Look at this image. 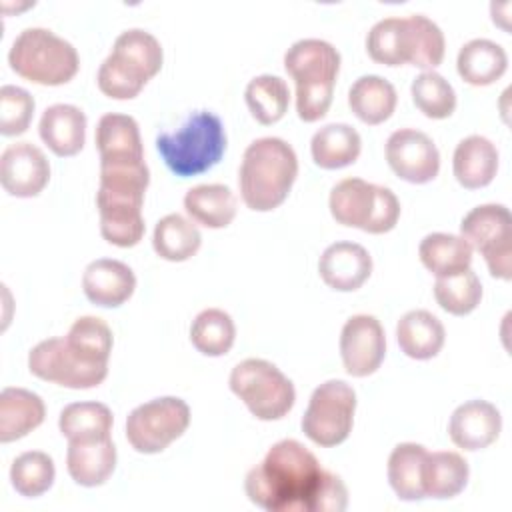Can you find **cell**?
<instances>
[{"label":"cell","mask_w":512,"mask_h":512,"mask_svg":"<svg viewBox=\"0 0 512 512\" xmlns=\"http://www.w3.org/2000/svg\"><path fill=\"white\" fill-rule=\"evenodd\" d=\"M246 496L266 512H342L348 490L342 478L324 470L298 440L276 442L260 464L248 470Z\"/></svg>","instance_id":"cell-1"},{"label":"cell","mask_w":512,"mask_h":512,"mask_svg":"<svg viewBox=\"0 0 512 512\" xmlns=\"http://www.w3.org/2000/svg\"><path fill=\"white\" fill-rule=\"evenodd\" d=\"M386 354V336L380 320L370 314H356L346 320L340 332V356L344 370L354 378L374 374Z\"/></svg>","instance_id":"cell-14"},{"label":"cell","mask_w":512,"mask_h":512,"mask_svg":"<svg viewBox=\"0 0 512 512\" xmlns=\"http://www.w3.org/2000/svg\"><path fill=\"white\" fill-rule=\"evenodd\" d=\"M238 200L226 184H198L184 194L186 214L206 228H226L236 216Z\"/></svg>","instance_id":"cell-30"},{"label":"cell","mask_w":512,"mask_h":512,"mask_svg":"<svg viewBox=\"0 0 512 512\" xmlns=\"http://www.w3.org/2000/svg\"><path fill=\"white\" fill-rule=\"evenodd\" d=\"M34 114V98L28 90L12 84L0 88V134L20 136L28 130Z\"/></svg>","instance_id":"cell-43"},{"label":"cell","mask_w":512,"mask_h":512,"mask_svg":"<svg viewBox=\"0 0 512 512\" xmlns=\"http://www.w3.org/2000/svg\"><path fill=\"white\" fill-rule=\"evenodd\" d=\"M400 350L414 360L434 358L446 340L444 324L428 310H410L396 324Z\"/></svg>","instance_id":"cell-25"},{"label":"cell","mask_w":512,"mask_h":512,"mask_svg":"<svg viewBox=\"0 0 512 512\" xmlns=\"http://www.w3.org/2000/svg\"><path fill=\"white\" fill-rule=\"evenodd\" d=\"M244 100L252 118L268 126L284 118L290 104V90L280 76L260 74L246 84Z\"/></svg>","instance_id":"cell-36"},{"label":"cell","mask_w":512,"mask_h":512,"mask_svg":"<svg viewBox=\"0 0 512 512\" xmlns=\"http://www.w3.org/2000/svg\"><path fill=\"white\" fill-rule=\"evenodd\" d=\"M54 478H56L54 460L40 450L22 452L20 456L14 458L10 466L12 488L26 498H36L48 492L54 484Z\"/></svg>","instance_id":"cell-40"},{"label":"cell","mask_w":512,"mask_h":512,"mask_svg":"<svg viewBox=\"0 0 512 512\" xmlns=\"http://www.w3.org/2000/svg\"><path fill=\"white\" fill-rule=\"evenodd\" d=\"M398 94L390 80L378 74H364L348 90V106L364 124L376 126L392 116Z\"/></svg>","instance_id":"cell-29"},{"label":"cell","mask_w":512,"mask_h":512,"mask_svg":"<svg viewBox=\"0 0 512 512\" xmlns=\"http://www.w3.org/2000/svg\"><path fill=\"white\" fill-rule=\"evenodd\" d=\"M116 468V446L112 438L92 442H68L66 470L70 478L86 488L102 486Z\"/></svg>","instance_id":"cell-24"},{"label":"cell","mask_w":512,"mask_h":512,"mask_svg":"<svg viewBox=\"0 0 512 512\" xmlns=\"http://www.w3.org/2000/svg\"><path fill=\"white\" fill-rule=\"evenodd\" d=\"M508 68L506 50L488 38L468 40L456 58L460 78L472 86H488L496 82Z\"/></svg>","instance_id":"cell-28"},{"label":"cell","mask_w":512,"mask_h":512,"mask_svg":"<svg viewBox=\"0 0 512 512\" xmlns=\"http://www.w3.org/2000/svg\"><path fill=\"white\" fill-rule=\"evenodd\" d=\"M428 450L416 442H402L392 448L388 456V482L396 496L406 502L424 500L422 466Z\"/></svg>","instance_id":"cell-32"},{"label":"cell","mask_w":512,"mask_h":512,"mask_svg":"<svg viewBox=\"0 0 512 512\" xmlns=\"http://www.w3.org/2000/svg\"><path fill=\"white\" fill-rule=\"evenodd\" d=\"M10 68L28 82L42 86H60L70 82L80 58L76 48L48 28H24L8 52Z\"/></svg>","instance_id":"cell-6"},{"label":"cell","mask_w":512,"mask_h":512,"mask_svg":"<svg viewBox=\"0 0 512 512\" xmlns=\"http://www.w3.org/2000/svg\"><path fill=\"white\" fill-rule=\"evenodd\" d=\"M234 340V320L220 308H206L192 320L190 342L204 356H224L230 352Z\"/></svg>","instance_id":"cell-38"},{"label":"cell","mask_w":512,"mask_h":512,"mask_svg":"<svg viewBox=\"0 0 512 512\" xmlns=\"http://www.w3.org/2000/svg\"><path fill=\"white\" fill-rule=\"evenodd\" d=\"M114 416L102 402H72L62 408L58 428L68 442L110 438Z\"/></svg>","instance_id":"cell-31"},{"label":"cell","mask_w":512,"mask_h":512,"mask_svg":"<svg viewBox=\"0 0 512 512\" xmlns=\"http://www.w3.org/2000/svg\"><path fill=\"white\" fill-rule=\"evenodd\" d=\"M284 68L296 82L298 118L304 122L324 118L340 72V52L326 40L302 38L286 50Z\"/></svg>","instance_id":"cell-4"},{"label":"cell","mask_w":512,"mask_h":512,"mask_svg":"<svg viewBox=\"0 0 512 512\" xmlns=\"http://www.w3.org/2000/svg\"><path fill=\"white\" fill-rule=\"evenodd\" d=\"M452 170L458 184L468 190L488 186L498 172V150L494 142L480 134L462 138L454 148Z\"/></svg>","instance_id":"cell-21"},{"label":"cell","mask_w":512,"mask_h":512,"mask_svg":"<svg viewBox=\"0 0 512 512\" xmlns=\"http://www.w3.org/2000/svg\"><path fill=\"white\" fill-rule=\"evenodd\" d=\"M228 384L252 416L264 422L284 418L296 402L292 380L276 364L262 358L238 362L230 372Z\"/></svg>","instance_id":"cell-8"},{"label":"cell","mask_w":512,"mask_h":512,"mask_svg":"<svg viewBox=\"0 0 512 512\" xmlns=\"http://www.w3.org/2000/svg\"><path fill=\"white\" fill-rule=\"evenodd\" d=\"M96 82L104 96L114 100H130L140 94L148 80L134 72L130 66H126L122 60H118L116 56L108 54L98 68Z\"/></svg>","instance_id":"cell-42"},{"label":"cell","mask_w":512,"mask_h":512,"mask_svg":"<svg viewBox=\"0 0 512 512\" xmlns=\"http://www.w3.org/2000/svg\"><path fill=\"white\" fill-rule=\"evenodd\" d=\"M298 176V158L294 148L276 136H264L244 150L238 186L244 204L254 212L278 208Z\"/></svg>","instance_id":"cell-3"},{"label":"cell","mask_w":512,"mask_h":512,"mask_svg":"<svg viewBox=\"0 0 512 512\" xmlns=\"http://www.w3.org/2000/svg\"><path fill=\"white\" fill-rule=\"evenodd\" d=\"M318 272L332 290L354 292L370 278L372 256L362 244L346 240L334 242L322 252Z\"/></svg>","instance_id":"cell-17"},{"label":"cell","mask_w":512,"mask_h":512,"mask_svg":"<svg viewBox=\"0 0 512 512\" xmlns=\"http://www.w3.org/2000/svg\"><path fill=\"white\" fill-rule=\"evenodd\" d=\"M202 244L198 226L182 214H166L154 226V252L168 262H184L192 258Z\"/></svg>","instance_id":"cell-34"},{"label":"cell","mask_w":512,"mask_h":512,"mask_svg":"<svg viewBox=\"0 0 512 512\" xmlns=\"http://www.w3.org/2000/svg\"><path fill=\"white\" fill-rule=\"evenodd\" d=\"M110 54L122 60L126 66H130L146 80L154 78L160 72L164 60V52L158 38L142 28L124 30L114 40Z\"/></svg>","instance_id":"cell-35"},{"label":"cell","mask_w":512,"mask_h":512,"mask_svg":"<svg viewBox=\"0 0 512 512\" xmlns=\"http://www.w3.org/2000/svg\"><path fill=\"white\" fill-rule=\"evenodd\" d=\"M156 150L172 174L198 176L214 168L224 156L226 130L214 112L196 110L176 132L158 134Z\"/></svg>","instance_id":"cell-5"},{"label":"cell","mask_w":512,"mask_h":512,"mask_svg":"<svg viewBox=\"0 0 512 512\" xmlns=\"http://www.w3.org/2000/svg\"><path fill=\"white\" fill-rule=\"evenodd\" d=\"M416 108L432 120H444L456 110V92L452 84L436 70H424L410 86Z\"/></svg>","instance_id":"cell-41"},{"label":"cell","mask_w":512,"mask_h":512,"mask_svg":"<svg viewBox=\"0 0 512 512\" xmlns=\"http://www.w3.org/2000/svg\"><path fill=\"white\" fill-rule=\"evenodd\" d=\"M82 290L92 304L116 308L134 294L136 276L132 268L120 260L98 258L84 268Z\"/></svg>","instance_id":"cell-20"},{"label":"cell","mask_w":512,"mask_h":512,"mask_svg":"<svg viewBox=\"0 0 512 512\" xmlns=\"http://www.w3.org/2000/svg\"><path fill=\"white\" fill-rule=\"evenodd\" d=\"M384 152L392 172L410 184H426L438 176L440 152L422 130H394L386 140Z\"/></svg>","instance_id":"cell-13"},{"label":"cell","mask_w":512,"mask_h":512,"mask_svg":"<svg viewBox=\"0 0 512 512\" xmlns=\"http://www.w3.org/2000/svg\"><path fill=\"white\" fill-rule=\"evenodd\" d=\"M470 468L462 454L452 450L428 452L422 466V488L426 498L448 500L458 496L468 484Z\"/></svg>","instance_id":"cell-26"},{"label":"cell","mask_w":512,"mask_h":512,"mask_svg":"<svg viewBox=\"0 0 512 512\" xmlns=\"http://www.w3.org/2000/svg\"><path fill=\"white\" fill-rule=\"evenodd\" d=\"M70 350L86 364L108 366V358L112 352V330L98 316H80L70 326L64 336Z\"/></svg>","instance_id":"cell-37"},{"label":"cell","mask_w":512,"mask_h":512,"mask_svg":"<svg viewBox=\"0 0 512 512\" xmlns=\"http://www.w3.org/2000/svg\"><path fill=\"white\" fill-rule=\"evenodd\" d=\"M38 132L56 156H74L86 140V114L74 104H52L42 112Z\"/></svg>","instance_id":"cell-22"},{"label":"cell","mask_w":512,"mask_h":512,"mask_svg":"<svg viewBox=\"0 0 512 512\" xmlns=\"http://www.w3.org/2000/svg\"><path fill=\"white\" fill-rule=\"evenodd\" d=\"M360 150L362 138L358 130L344 122L322 126L310 140L312 160L324 170H338L354 164L360 156Z\"/></svg>","instance_id":"cell-27"},{"label":"cell","mask_w":512,"mask_h":512,"mask_svg":"<svg viewBox=\"0 0 512 512\" xmlns=\"http://www.w3.org/2000/svg\"><path fill=\"white\" fill-rule=\"evenodd\" d=\"M460 236L478 250L490 276L512 278V216L504 204H480L460 222Z\"/></svg>","instance_id":"cell-10"},{"label":"cell","mask_w":512,"mask_h":512,"mask_svg":"<svg viewBox=\"0 0 512 512\" xmlns=\"http://www.w3.org/2000/svg\"><path fill=\"white\" fill-rule=\"evenodd\" d=\"M50 180V164L32 142H14L0 156V184L16 198L38 196Z\"/></svg>","instance_id":"cell-15"},{"label":"cell","mask_w":512,"mask_h":512,"mask_svg":"<svg viewBox=\"0 0 512 512\" xmlns=\"http://www.w3.org/2000/svg\"><path fill=\"white\" fill-rule=\"evenodd\" d=\"M96 148L100 154V166L144 162L138 122L128 114L108 112L98 120Z\"/></svg>","instance_id":"cell-19"},{"label":"cell","mask_w":512,"mask_h":512,"mask_svg":"<svg viewBox=\"0 0 512 512\" xmlns=\"http://www.w3.org/2000/svg\"><path fill=\"white\" fill-rule=\"evenodd\" d=\"M502 430L500 410L488 400H468L460 404L448 422V436L454 446L466 452L488 448Z\"/></svg>","instance_id":"cell-16"},{"label":"cell","mask_w":512,"mask_h":512,"mask_svg":"<svg viewBox=\"0 0 512 512\" xmlns=\"http://www.w3.org/2000/svg\"><path fill=\"white\" fill-rule=\"evenodd\" d=\"M328 208L332 218L350 228L368 234L390 232L400 218V202L396 194L380 184L362 178H344L330 190Z\"/></svg>","instance_id":"cell-7"},{"label":"cell","mask_w":512,"mask_h":512,"mask_svg":"<svg viewBox=\"0 0 512 512\" xmlns=\"http://www.w3.org/2000/svg\"><path fill=\"white\" fill-rule=\"evenodd\" d=\"M28 370L46 382L72 390L94 388L108 376V366L82 362L66 344V338H48L38 342L28 354Z\"/></svg>","instance_id":"cell-12"},{"label":"cell","mask_w":512,"mask_h":512,"mask_svg":"<svg viewBox=\"0 0 512 512\" xmlns=\"http://www.w3.org/2000/svg\"><path fill=\"white\" fill-rule=\"evenodd\" d=\"M42 398L26 388L6 386L0 392V442H14L44 422Z\"/></svg>","instance_id":"cell-23"},{"label":"cell","mask_w":512,"mask_h":512,"mask_svg":"<svg viewBox=\"0 0 512 512\" xmlns=\"http://www.w3.org/2000/svg\"><path fill=\"white\" fill-rule=\"evenodd\" d=\"M190 424L182 398L162 396L136 406L126 418V438L140 454H158L178 440Z\"/></svg>","instance_id":"cell-11"},{"label":"cell","mask_w":512,"mask_h":512,"mask_svg":"<svg viewBox=\"0 0 512 512\" xmlns=\"http://www.w3.org/2000/svg\"><path fill=\"white\" fill-rule=\"evenodd\" d=\"M150 184L146 162L100 166L96 206L100 234L118 248H132L144 236V192Z\"/></svg>","instance_id":"cell-2"},{"label":"cell","mask_w":512,"mask_h":512,"mask_svg":"<svg viewBox=\"0 0 512 512\" xmlns=\"http://www.w3.org/2000/svg\"><path fill=\"white\" fill-rule=\"evenodd\" d=\"M356 392L344 380H326L310 396L302 416V432L318 446L342 444L354 424Z\"/></svg>","instance_id":"cell-9"},{"label":"cell","mask_w":512,"mask_h":512,"mask_svg":"<svg viewBox=\"0 0 512 512\" xmlns=\"http://www.w3.org/2000/svg\"><path fill=\"white\" fill-rule=\"evenodd\" d=\"M366 50L370 58L386 66L414 64L416 56V26L414 14L410 16H388L378 20L368 36Z\"/></svg>","instance_id":"cell-18"},{"label":"cell","mask_w":512,"mask_h":512,"mask_svg":"<svg viewBox=\"0 0 512 512\" xmlns=\"http://www.w3.org/2000/svg\"><path fill=\"white\" fill-rule=\"evenodd\" d=\"M420 262L438 278L450 276L470 268L472 248L470 244L456 234L432 232L420 240L418 246Z\"/></svg>","instance_id":"cell-33"},{"label":"cell","mask_w":512,"mask_h":512,"mask_svg":"<svg viewBox=\"0 0 512 512\" xmlns=\"http://www.w3.org/2000/svg\"><path fill=\"white\" fill-rule=\"evenodd\" d=\"M434 298L438 306L452 316H466L482 300V282L472 268L450 276H438L434 282Z\"/></svg>","instance_id":"cell-39"}]
</instances>
